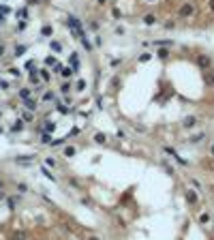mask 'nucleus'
Returning <instances> with one entry per match:
<instances>
[{
    "instance_id": "obj_1",
    "label": "nucleus",
    "mask_w": 214,
    "mask_h": 240,
    "mask_svg": "<svg viewBox=\"0 0 214 240\" xmlns=\"http://www.w3.org/2000/svg\"><path fill=\"white\" fill-rule=\"evenodd\" d=\"M54 71H56V73H60L62 77H71V75H73V69H71V67H64V64H56V67H54Z\"/></svg>"
},
{
    "instance_id": "obj_2",
    "label": "nucleus",
    "mask_w": 214,
    "mask_h": 240,
    "mask_svg": "<svg viewBox=\"0 0 214 240\" xmlns=\"http://www.w3.org/2000/svg\"><path fill=\"white\" fill-rule=\"evenodd\" d=\"M193 13H195V9H193L191 2H184V4L180 6V15H182V17H191Z\"/></svg>"
},
{
    "instance_id": "obj_3",
    "label": "nucleus",
    "mask_w": 214,
    "mask_h": 240,
    "mask_svg": "<svg viewBox=\"0 0 214 240\" xmlns=\"http://www.w3.org/2000/svg\"><path fill=\"white\" fill-rule=\"evenodd\" d=\"M69 62H71V69H73V71H79V58H77V54H71V56H69Z\"/></svg>"
},
{
    "instance_id": "obj_4",
    "label": "nucleus",
    "mask_w": 214,
    "mask_h": 240,
    "mask_svg": "<svg viewBox=\"0 0 214 240\" xmlns=\"http://www.w3.org/2000/svg\"><path fill=\"white\" fill-rule=\"evenodd\" d=\"M11 240H28V234L22 232V230H15V232L11 234Z\"/></svg>"
},
{
    "instance_id": "obj_5",
    "label": "nucleus",
    "mask_w": 214,
    "mask_h": 240,
    "mask_svg": "<svg viewBox=\"0 0 214 240\" xmlns=\"http://www.w3.org/2000/svg\"><path fill=\"white\" fill-rule=\"evenodd\" d=\"M184 197H186V201H188L191 206H195V204H197V193H195V191H186V193H184Z\"/></svg>"
},
{
    "instance_id": "obj_6",
    "label": "nucleus",
    "mask_w": 214,
    "mask_h": 240,
    "mask_svg": "<svg viewBox=\"0 0 214 240\" xmlns=\"http://www.w3.org/2000/svg\"><path fill=\"white\" fill-rule=\"evenodd\" d=\"M195 124H197V118H195V116H186V118H184V129H193Z\"/></svg>"
},
{
    "instance_id": "obj_7",
    "label": "nucleus",
    "mask_w": 214,
    "mask_h": 240,
    "mask_svg": "<svg viewBox=\"0 0 214 240\" xmlns=\"http://www.w3.org/2000/svg\"><path fill=\"white\" fill-rule=\"evenodd\" d=\"M197 64H199L201 69H208V67H210V58H208V56H199V58H197Z\"/></svg>"
},
{
    "instance_id": "obj_8",
    "label": "nucleus",
    "mask_w": 214,
    "mask_h": 240,
    "mask_svg": "<svg viewBox=\"0 0 214 240\" xmlns=\"http://www.w3.org/2000/svg\"><path fill=\"white\" fill-rule=\"evenodd\" d=\"M24 105H26V109H30V112L39 107V105H37V101H34L32 96H30V99H26V101H24Z\"/></svg>"
},
{
    "instance_id": "obj_9",
    "label": "nucleus",
    "mask_w": 214,
    "mask_h": 240,
    "mask_svg": "<svg viewBox=\"0 0 214 240\" xmlns=\"http://www.w3.org/2000/svg\"><path fill=\"white\" fill-rule=\"evenodd\" d=\"M15 161H17V163H22V165H30V163L34 161V157H17Z\"/></svg>"
},
{
    "instance_id": "obj_10",
    "label": "nucleus",
    "mask_w": 214,
    "mask_h": 240,
    "mask_svg": "<svg viewBox=\"0 0 214 240\" xmlns=\"http://www.w3.org/2000/svg\"><path fill=\"white\" fill-rule=\"evenodd\" d=\"M41 174H43V176H45V178H49L51 182H56V176H54V174H51V172H49V169H47L45 165H43V167H41Z\"/></svg>"
},
{
    "instance_id": "obj_11",
    "label": "nucleus",
    "mask_w": 214,
    "mask_h": 240,
    "mask_svg": "<svg viewBox=\"0 0 214 240\" xmlns=\"http://www.w3.org/2000/svg\"><path fill=\"white\" fill-rule=\"evenodd\" d=\"M26 71H28V73H34V71H37V62H34V60H28V62H26Z\"/></svg>"
},
{
    "instance_id": "obj_12",
    "label": "nucleus",
    "mask_w": 214,
    "mask_h": 240,
    "mask_svg": "<svg viewBox=\"0 0 214 240\" xmlns=\"http://www.w3.org/2000/svg\"><path fill=\"white\" fill-rule=\"evenodd\" d=\"M56 109H58V112H60V114H69V112H71V107H67V105H62V103H60V101H58V103H56Z\"/></svg>"
},
{
    "instance_id": "obj_13",
    "label": "nucleus",
    "mask_w": 214,
    "mask_h": 240,
    "mask_svg": "<svg viewBox=\"0 0 214 240\" xmlns=\"http://www.w3.org/2000/svg\"><path fill=\"white\" fill-rule=\"evenodd\" d=\"M22 129H24V120H17V122L11 127V131H13V133H19Z\"/></svg>"
},
{
    "instance_id": "obj_14",
    "label": "nucleus",
    "mask_w": 214,
    "mask_h": 240,
    "mask_svg": "<svg viewBox=\"0 0 214 240\" xmlns=\"http://www.w3.org/2000/svg\"><path fill=\"white\" fill-rule=\"evenodd\" d=\"M94 142H96V144H105V142H107L105 133H94Z\"/></svg>"
},
{
    "instance_id": "obj_15",
    "label": "nucleus",
    "mask_w": 214,
    "mask_h": 240,
    "mask_svg": "<svg viewBox=\"0 0 214 240\" xmlns=\"http://www.w3.org/2000/svg\"><path fill=\"white\" fill-rule=\"evenodd\" d=\"M39 77H41L43 82H49V77H51V75H49V71H47V69H41V71H39Z\"/></svg>"
},
{
    "instance_id": "obj_16",
    "label": "nucleus",
    "mask_w": 214,
    "mask_h": 240,
    "mask_svg": "<svg viewBox=\"0 0 214 240\" xmlns=\"http://www.w3.org/2000/svg\"><path fill=\"white\" fill-rule=\"evenodd\" d=\"M30 95H32V90H30V88H22V90H19V96H22L24 101H26V99H30Z\"/></svg>"
},
{
    "instance_id": "obj_17",
    "label": "nucleus",
    "mask_w": 214,
    "mask_h": 240,
    "mask_svg": "<svg viewBox=\"0 0 214 240\" xmlns=\"http://www.w3.org/2000/svg\"><path fill=\"white\" fill-rule=\"evenodd\" d=\"M86 86H88V84H86V79H77V84H75V90H79V92H82V90H86Z\"/></svg>"
},
{
    "instance_id": "obj_18",
    "label": "nucleus",
    "mask_w": 214,
    "mask_h": 240,
    "mask_svg": "<svg viewBox=\"0 0 214 240\" xmlns=\"http://www.w3.org/2000/svg\"><path fill=\"white\" fill-rule=\"evenodd\" d=\"M22 120H24V122H32V112H28V109H26V112L22 114Z\"/></svg>"
},
{
    "instance_id": "obj_19",
    "label": "nucleus",
    "mask_w": 214,
    "mask_h": 240,
    "mask_svg": "<svg viewBox=\"0 0 214 240\" xmlns=\"http://www.w3.org/2000/svg\"><path fill=\"white\" fill-rule=\"evenodd\" d=\"M45 64H47V67H56L58 62H56V58H54V56H47V58H45Z\"/></svg>"
},
{
    "instance_id": "obj_20",
    "label": "nucleus",
    "mask_w": 214,
    "mask_h": 240,
    "mask_svg": "<svg viewBox=\"0 0 214 240\" xmlns=\"http://www.w3.org/2000/svg\"><path fill=\"white\" fill-rule=\"evenodd\" d=\"M41 35H43V37H51V26H43V28H41Z\"/></svg>"
},
{
    "instance_id": "obj_21",
    "label": "nucleus",
    "mask_w": 214,
    "mask_h": 240,
    "mask_svg": "<svg viewBox=\"0 0 214 240\" xmlns=\"http://www.w3.org/2000/svg\"><path fill=\"white\" fill-rule=\"evenodd\" d=\"M17 17H19V19H26V17H28V9H19V11H17Z\"/></svg>"
},
{
    "instance_id": "obj_22",
    "label": "nucleus",
    "mask_w": 214,
    "mask_h": 240,
    "mask_svg": "<svg viewBox=\"0 0 214 240\" xmlns=\"http://www.w3.org/2000/svg\"><path fill=\"white\" fill-rule=\"evenodd\" d=\"M143 22H146L148 26H152V24L156 22V17H154V15H146V17H143Z\"/></svg>"
},
{
    "instance_id": "obj_23",
    "label": "nucleus",
    "mask_w": 214,
    "mask_h": 240,
    "mask_svg": "<svg viewBox=\"0 0 214 240\" xmlns=\"http://www.w3.org/2000/svg\"><path fill=\"white\" fill-rule=\"evenodd\" d=\"M54 129H56V122H49V120H47V124H45V133H51Z\"/></svg>"
},
{
    "instance_id": "obj_24",
    "label": "nucleus",
    "mask_w": 214,
    "mask_h": 240,
    "mask_svg": "<svg viewBox=\"0 0 214 240\" xmlns=\"http://www.w3.org/2000/svg\"><path fill=\"white\" fill-rule=\"evenodd\" d=\"M79 41H82V45H84V49H88V51L92 49V45L88 43V39H86V37H79Z\"/></svg>"
},
{
    "instance_id": "obj_25",
    "label": "nucleus",
    "mask_w": 214,
    "mask_h": 240,
    "mask_svg": "<svg viewBox=\"0 0 214 240\" xmlns=\"http://www.w3.org/2000/svg\"><path fill=\"white\" fill-rule=\"evenodd\" d=\"M41 142H43V144H51V135H49V133H43V135H41Z\"/></svg>"
},
{
    "instance_id": "obj_26",
    "label": "nucleus",
    "mask_w": 214,
    "mask_h": 240,
    "mask_svg": "<svg viewBox=\"0 0 214 240\" xmlns=\"http://www.w3.org/2000/svg\"><path fill=\"white\" fill-rule=\"evenodd\" d=\"M156 56H159V58H163V60H165V58H167V56H169V51H167V49H159V51H156Z\"/></svg>"
},
{
    "instance_id": "obj_27",
    "label": "nucleus",
    "mask_w": 214,
    "mask_h": 240,
    "mask_svg": "<svg viewBox=\"0 0 214 240\" xmlns=\"http://www.w3.org/2000/svg\"><path fill=\"white\" fill-rule=\"evenodd\" d=\"M73 154H75V148H73V146L64 148V157H73Z\"/></svg>"
},
{
    "instance_id": "obj_28",
    "label": "nucleus",
    "mask_w": 214,
    "mask_h": 240,
    "mask_svg": "<svg viewBox=\"0 0 214 240\" xmlns=\"http://www.w3.org/2000/svg\"><path fill=\"white\" fill-rule=\"evenodd\" d=\"M51 49H54V51H62V45H60L58 41H51Z\"/></svg>"
},
{
    "instance_id": "obj_29",
    "label": "nucleus",
    "mask_w": 214,
    "mask_h": 240,
    "mask_svg": "<svg viewBox=\"0 0 214 240\" xmlns=\"http://www.w3.org/2000/svg\"><path fill=\"white\" fill-rule=\"evenodd\" d=\"M24 51H26V45H17V47H15V56H22Z\"/></svg>"
},
{
    "instance_id": "obj_30",
    "label": "nucleus",
    "mask_w": 214,
    "mask_h": 240,
    "mask_svg": "<svg viewBox=\"0 0 214 240\" xmlns=\"http://www.w3.org/2000/svg\"><path fill=\"white\" fill-rule=\"evenodd\" d=\"M111 15H114L116 19H120V17H122V13H120V9H116V6L111 9Z\"/></svg>"
},
{
    "instance_id": "obj_31",
    "label": "nucleus",
    "mask_w": 214,
    "mask_h": 240,
    "mask_svg": "<svg viewBox=\"0 0 214 240\" xmlns=\"http://www.w3.org/2000/svg\"><path fill=\"white\" fill-rule=\"evenodd\" d=\"M150 58H152V54H141V56H139V62H148Z\"/></svg>"
},
{
    "instance_id": "obj_32",
    "label": "nucleus",
    "mask_w": 214,
    "mask_h": 240,
    "mask_svg": "<svg viewBox=\"0 0 214 240\" xmlns=\"http://www.w3.org/2000/svg\"><path fill=\"white\" fill-rule=\"evenodd\" d=\"M9 73H11L13 77H19V75H22V73H19V69H15V67H11V69H9Z\"/></svg>"
},
{
    "instance_id": "obj_33",
    "label": "nucleus",
    "mask_w": 214,
    "mask_h": 240,
    "mask_svg": "<svg viewBox=\"0 0 214 240\" xmlns=\"http://www.w3.org/2000/svg\"><path fill=\"white\" fill-rule=\"evenodd\" d=\"M30 82H32L34 86L39 84V75H37V71H34V73H30Z\"/></svg>"
},
{
    "instance_id": "obj_34",
    "label": "nucleus",
    "mask_w": 214,
    "mask_h": 240,
    "mask_svg": "<svg viewBox=\"0 0 214 240\" xmlns=\"http://www.w3.org/2000/svg\"><path fill=\"white\" fill-rule=\"evenodd\" d=\"M69 90H71V84H62V86H60V92H62V95H67Z\"/></svg>"
},
{
    "instance_id": "obj_35",
    "label": "nucleus",
    "mask_w": 214,
    "mask_h": 240,
    "mask_svg": "<svg viewBox=\"0 0 214 240\" xmlns=\"http://www.w3.org/2000/svg\"><path fill=\"white\" fill-rule=\"evenodd\" d=\"M201 140H204V133H199V135H193V137H191V142H193V144H197V142H201Z\"/></svg>"
},
{
    "instance_id": "obj_36",
    "label": "nucleus",
    "mask_w": 214,
    "mask_h": 240,
    "mask_svg": "<svg viewBox=\"0 0 214 240\" xmlns=\"http://www.w3.org/2000/svg\"><path fill=\"white\" fill-rule=\"evenodd\" d=\"M206 84H210V86L214 84V75H212V73H208V75H206Z\"/></svg>"
},
{
    "instance_id": "obj_37",
    "label": "nucleus",
    "mask_w": 214,
    "mask_h": 240,
    "mask_svg": "<svg viewBox=\"0 0 214 240\" xmlns=\"http://www.w3.org/2000/svg\"><path fill=\"white\" fill-rule=\"evenodd\" d=\"M43 101H54V95H51V92H45V95H43Z\"/></svg>"
},
{
    "instance_id": "obj_38",
    "label": "nucleus",
    "mask_w": 214,
    "mask_h": 240,
    "mask_svg": "<svg viewBox=\"0 0 214 240\" xmlns=\"http://www.w3.org/2000/svg\"><path fill=\"white\" fill-rule=\"evenodd\" d=\"M0 88H2V90H6V88H9V82H4V79H2V82H0Z\"/></svg>"
},
{
    "instance_id": "obj_39",
    "label": "nucleus",
    "mask_w": 214,
    "mask_h": 240,
    "mask_svg": "<svg viewBox=\"0 0 214 240\" xmlns=\"http://www.w3.org/2000/svg\"><path fill=\"white\" fill-rule=\"evenodd\" d=\"M60 144H64V140H54L51 142V146H60Z\"/></svg>"
},
{
    "instance_id": "obj_40",
    "label": "nucleus",
    "mask_w": 214,
    "mask_h": 240,
    "mask_svg": "<svg viewBox=\"0 0 214 240\" xmlns=\"http://www.w3.org/2000/svg\"><path fill=\"white\" fill-rule=\"evenodd\" d=\"M210 154H212V159H214V144L210 146Z\"/></svg>"
},
{
    "instance_id": "obj_41",
    "label": "nucleus",
    "mask_w": 214,
    "mask_h": 240,
    "mask_svg": "<svg viewBox=\"0 0 214 240\" xmlns=\"http://www.w3.org/2000/svg\"><path fill=\"white\" fill-rule=\"evenodd\" d=\"M210 9H212V11H214V0H210Z\"/></svg>"
},
{
    "instance_id": "obj_42",
    "label": "nucleus",
    "mask_w": 214,
    "mask_h": 240,
    "mask_svg": "<svg viewBox=\"0 0 214 240\" xmlns=\"http://www.w3.org/2000/svg\"><path fill=\"white\" fill-rule=\"evenodd\" d=\"M88 240H101V238H96V236H90V238H88Z\"/></svg>"
},
{
    "instance_id": "obj_43",
    "label": "nucleus",
    "mask_w": 214,
    "mask_h": 240,
    "mask_svg": "<svg viewBox=\"0 0 214 240\" xmlns=\"http://www.w3.org/2000/svg\"><path fill=\"white\" fill-rule=\"evenodd\" d=\"M96 2H99V4H105V2H107V0H96Z\"/></svg>"
},
{
    "instance_id": "obj_44",
    "label": "nucleus",
    "mask_w": 214,
    "mask_h": 240,
    "mask_svg": "<svg viewBox=\"0 0 214 240\" xmlns=\"http://www.w3.org/2000/svg\"><path fill=\"white\" fill-rule=\"evenodd\" d=\"M2 197H4V193H2V191H0V199H2Z\"/></svg>"
},
{
    "instance_id": "obj_45",
    "label": "nucleus",
    "mask_w": 214,
    "mask_h": 240,
    "mask_svg": "<svg viewBox=\"0 0 214 240\" xmlns=\"http://www.w3.org/2000/svg\"><path fill=\"white\" fill-rule=\"evenodd\" d=\"M2 49H4V47H2V43H0V54H2Z\"/></svg>"
},
{
    "instance_id": "obj_46",
    "label": "nucleus",
    "mask_w": 214,
    "mask_h": 240,
    "mask_svg": "<svg viewBox=\"0 0 214 240\" xmlns=\"http://www.w3.org/2000/svg\"><path fill=\"white\" fill-rule=\"evenodd\" d=\"M0 189H2V180H0Z\"/></svg>"
},
{
    "instance_id": "obj_47",
    "label": "nucleus",
    "mask_w": 214,
    "mask_h": 240,
    "mask_svg": "<svg viewBox=\"0 0 214 240\" xmlns=\"http://www.w3.org/2000/svg\"><path fill=\"white\" fill-rule=\"evenodd\" d=\"M0 22H2V19H0Z\"/></svg>"
}]
</instances>
